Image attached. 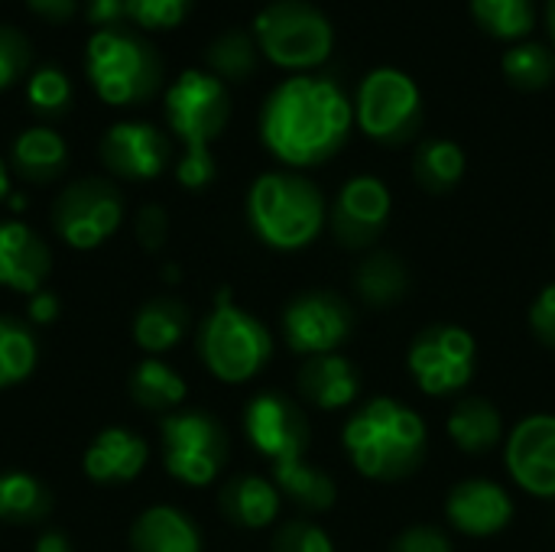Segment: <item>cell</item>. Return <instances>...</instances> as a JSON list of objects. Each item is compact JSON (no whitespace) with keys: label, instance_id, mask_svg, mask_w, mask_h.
I'll return each mask as SVG.
<instances>
[{"label":"cell","instance_id":"16","mask_svg":"<svg viewBox=\"0 0 555 552\" xmlns=\"http://www.w3.org/2000/svg\"><path fill=\"white\" fill-rule=\"evenodd\" d=\"M507 468L527 495L543 498V501L555 498L553 413H533L514 426V433L507 439Z\"/></svg>","mask_w":555,"mask_h":552},{"label":"cell","instance_id":"48","mask_svg":"<svg viewBox=\"0 0 555 552\" xmlns=\"http://www.w3.org/2000/svg\"><path fill=\"white\" fill-rule=\"evenodd\" d=\"M10 195V169H7V163L0 159V202Z\"/></svg>","mask_w":555,"mask_h":552},{"label":"cell","instance_id":"46","mask_svg":"<svg viewBox=\"0 0 555 552\" xmlns=\"http://www.w3.org/2000/svg\"><path fill=\"white\" fill-rule=\"evenodd\" d=\"M36 552H72V543L65 540V534H59V530H46V534L36 540Z\"/></svg>","mask_w":555,"mask_h":552},{"label":"cell","instance_id":"33","mask_svg":"<svg viewBox=\"0 0 555 552\" xmlns=\"http://www.w3.org/2000/svg\"><path fill=\"white\" fill-rule=\"evenodd\" d=\"M501 72L517 91H543L555 81V49L537 39H524L504 49Z\"/></svg>","mask_w":555,"mask_h":552},{"label":"cell","instance_id":"1","mask_svg":"<svg viewBox=\"0 0 555 552\" xmlns=\"http://www.w3.org/2000/svg\"><path fill=\"white\" fill-rule=\"evenodd\" d=\"M354 104L332 75H289L260 107V140L289 169L328 163L351 137Z\"/></svg>","mask_w":555,"mask_h":552},{"label":"cell","instance_id":"14","mask_svg":"<svg viewBox=\"0 0 555 552\" xmlns=\"http://www.w3.org/2000/svg\"><path fill=\"white\" fill-rule=\"evenodd\" d=\"M98 153H101V163L111 176L127 179V182H150L169 166L172 143L153 124L120 120V124L107 127Z\"/></svg>","mask_w":555,"mask_h":552},{"label":"cell","instance_id":"36","mask_svg":"<svg viewBox=\"0 0 555 552\" xmlns=\"http://www.w3.org/2000/svg\"><path fill=\"white\" fill-rule=\"evenodd\" d=\"M195 0H127V20L140 29L166 33L185 23Z\"/></svg>","mask_w":555,"mask_h":552},{"label":"cell","instance_id":"30","mask_svg":"<svg viewBox=\"0 0 555 552\" xmlns=\"http://www.w3.org/2000/svg\"><path fill=\"white\" fill-rule=\"evenodd\" d=\"M52 511L49 488L26 475V472H3L0 475V521L13 527H29L46 521Z\"/></svg>","mask_w":555,"mask_h":552},{"label":"cell","instance_id":"47","mask_svg":"<svg viewBox=\"0 0 555 552\" xmlns=\"http://www.w3.org/2000/svg\"><path fill=\"white\" fill-rule=\"evenodd\" d=\"M543 23H546V33H550V42H553L555 49V0H546V7H543Z\"/></svg>","mask_w":555,"mask_h":552},{"label":"cell","instance_id":"20","mask_svg":"<svg viewBox=\"0 0 555 552\" xmlns=\"http://www.w3.org/2000/svg\"><path fill=\"white\" fill-rule=\"evenodd\" d=\"M299 394L312 403V407H319V410H328V413H335V410H345L348 403H354L358 400V394H361V374H358V368L348 361V358H341V355H315V358H309L302 368H299Z\"/></svg>","mask_w":555,"mask_h":552},{"label":"cell","instance_id":"4","mask_svg":"<svg viewBox=\"0 0 555 552\" xmlns=\"http://www.w3.org/2000/svg\"><path fill=\"white\" fill-rule=\"evenodd\" d=\"M85 75L104 104L130 107L159 91L163 55L146 36L127 26L94 29L85 46Z\"/></svg>","mask_w":555,"mask_h":552},{"label":"cell","instance_id":"41","mask_svg":"<svg viewBox=\"0 0 555 552\" xmlns=\"http://www.w3.org/2000/svg\"><path fill=\"white\" fill-rule=\"evenodd\" d=\"M133 231H137L140 247H146V251H159V247H163V241H166V231H169L166 211H163L159 205H143V208H140V215H137Z\"/></svg>","mask_w":555,"mask_h":552},{"label":"cell","instance_id":"21","mask_svg":"<svg viewBox=\"0 0 555 552\" xmlns=\"http://www.w3.org/2000/svg\"><path fill=\"white\" fill-rule=\"evenodd\" d=\"M133 552H202V534L195 521L176 508H150L130 527Z\"/></svg>","mask_w":555,"mask_h":552},{"label":"cell","instance_id":"29","mask_svg":"<svg viewBox=\"0 0 555 552\" xmlns=\"http://www.w3.org/2000/svg\"><path fill=\"white\" fill-rule=\"evenodd\" d=\"M413 176L416 182L433 192V195H446L452 192L462 176H465V150L455 140L446 137H429L416 146L413 156Z\"/></svg>","mask_w":555,"mask_h":552},{"label":"cell","instance_id":"32","mask_svg":"<svg viewBox=\"0 0 555 552\" xmlns=\"http://www.w3.org/2000/svg\"><path fill=\"white\" fill-rule=\"evenodd\" d=\"M127 390H130V400L137 407L156 410V413H166L185 400V381L159 358L140 361L127 381Z\"/></svg>","mask_w":555,"mask_h":552},{"label":"cell","instance_id":"31","mask_svg":"<svg viewBox=\"0 0 555 552\" xmlns=\"http://www.w3.org/2000/svg\"><path fill=\"white\" fill-rule=\"evenodd\" d=\"M205 72H211L215 78L228 81H247L257 65H260V49L254 33L247 29H224L218 33L208 49H205Z\"/></svg>","mask_w":555,"mask_h":552},{"label":"cell","instance_id":"27","mask_svg":"<svg viewBox=\"0 0 555 552\" xmlns=\"http://www.w3.org/2000/svg\"><path fill=\"white\" fill-rule=\"evenodd\" d=\"M189 329V309L176 299H150L133 319V342L146 355H163L182 342Z\"/></svg>","mask_w":555,"mask_h":552},{"label":"cell","instance_id":"40","mask_svg":"<svg viewBox=\"0 0 555 552\" xmlns=\"http://www.w3.org/2000/svg\"><path fill=\"white\" fill-rule=\"evenodd\" d=\"M390 552H452V543L436 527H410L393 540Z\"/></svg>","mask_w":555,"mask_h":552},{"label":"cell","instance_id":"23","mask_svg":"<svg viewBox=\"0 0 555 552\" xmlns=\"http://www.w3.org/2000/svg\"><path fill=\"white\" fill-rule=\"evenodd\" d=\"M13 172L29 185L55 182L68 166V146L52 127H26L10 150Z\"/></svg>","mask_w":555,"mask_h":552},{"label":"cell","instance_id":"43","mask_svg":"<svg viewBox=\"0 0 555 552\" xmlns=\"http://www.w3.org/2000/svg\"><path fill=\"white\" fill-rule=\"evenodd\" d=\"M85 16L94 29H114L127 20V0H85Z\"/></svg>","mask_w":555,"mask_h":552},{"label":"cell","instance_id":"10","mask_svg":"<svg viewBox=\"0 0 555 552\" xmlns=\"http://www.w3.org/2000/svg\"><path fill=\"white\" fill-rule=\"evenodd\" d=\"M124 224V195L111 179H78L65 185L52 205L55 234L75 251H94Z\"/></svg>","mask_w":555,"mask_h":552},{"label":"cell","instance_id":"26","mask_svg":"<svg viewBox=\"0 0 555 552\" xmlns=\"http://www.w3.org/2000/svg\"><path fill=\"white\" fill-rule=\"evenodd\" d=\"M354 290L358 296L374 306V309H387L393 303H400L410 290V273L403 267L400 257H393L390 251H374L371 257H364L354 270Z\"/></svg>","mask_w":555,"mask_h":552},{"label":"cell","instance_id":"28","mask_svg":"<svg viewBox=\"0 0 555 552\" xmlns=\"http://www.w3.org/2000/svg\"><path fill=\"white\" fill-rule=\"evenodd\" d=\"M475 26L498 42H524L537 29V0H468Z\"/></svg>","mask_w":555,"mask_h":552},{"label":"cell","instance_id":"25","mask_svg":"<svg viewBox=\"0 0 555 552\" xmlns=\"http://www.w3.org/2000/svg\"><path fill=\"white\" fill-rule=\"evenodd\" d=\"M273 485L280 488V495H286L302 511H328L338 498L335 482L322 468H315L306 455L276 462L273 465Z\"/></svg>","mask_w":555,"mask_h":552},{"label":"cell","instance_id":"34","mask_svg":"<svg viewBox=\"0 0 555 552\" xmlns=\"http://www.w3.org/2000/svg\"><path fill=\"white\" fill-rule=\"evenodd\" d=\"M36 361L39 348L33 332L16 319L0 316V390L23 384L36 371Z\"/></svg>","mask_w":555,"mask_h":552},{"label":"cell","instance_id":"19","mask_svg":"<svg viewBox=\"0 0 555 552\" xmlns=\"http://www.w3.org/2000/svg\"><path fill=\"white\" fill-rule=\"evenodd\" d=\"M146 462H150V446L124 426L101 429L81 459L85 475L94 485H127V482L140 478Z\"/></svg>","mask_w":555,"mask_h":552},{"label":"cell","instance_id":"15","mask_svg":"<svg viewBox=\"0 0 555 552\" xmlns=\"http://www.w3.org/2000/svg\"><path fill=\"white\" fill-rule=\"evenodd\" d=\"M244 433L250 446L273 465L306 455V446H309V423L302 410L280 394H257L247 403Z\"/></svg>","mask_w":555,"mask_h":552},{"label":"cell","instance_id":"44","mask_svg":"<svg viewBox=\"0 0 555 552\" xmlns=\"http://www.w3.org/2000/svg\"><path fill=\"white\" fill-rule=\"evenodd\" d=\"M26 7L46 23H68L75 16L78 0H26Z\"/></svg>","mask_w":555,"mask_h":552},{"label":"cell","instance_id":"42","mask_svg":"<svg viewBox=\"0 0 555 552\" xmlns=\"http://www.w3.org/2000/svg\"><path fill=\"white\" fill-rule=\"evenodd\" d=\"M215 172H218L215 156H182V159L176 163V179H179L185 189H192V192L211 185Z\"/></svg>","mask_w":555,"mask_h":552},{"label":"cell","instance_id":"39","mask_svg":"<svg viewBox=\"0 0 555 552\" xmlns=\"http://www.w3.org/2000/svg\"><path fill=\"white\" fill-rule=\"evenodd\" d=\"M530 329H533V335L546 348H555V283L543 286L540 296L533 299V306H530Z\"/></svg>","mask_w":555,"mask_h":552},{"label":"cell","instance_id":"17","mask_svg":"<svg viewBox=\"0 0 555 552\" xmlns=\"http://www.w3.org/2000/svg\"><path fill=\"white\" fill-rule=\"evenodd\" d=\"M446 517L465 537H494L511 527L514 501L501 485L485 478H468L449 491Z\"/></svg>","mask_w":555,"mask_h":552},{"label":"cell","instance_id":"18","mask_svg":"<svg viewBox=\"0 0 555 552\" xmlns=\"http://www.w3.org/2000/svg\"><path fill=\"white\" fill-rule=\"evenodd\" d=\"M52 273L49 244L23 221H0V286L33 296Z\"/></svg>","mask_w":555,"mask_h":552},{"label":"cell","instance_id":"35","mask_svg":"<svg viewBox=\"0 0 555 552\" xmlns=\"http://www.w3.org/2000/svg\"><path fill=\"white\" fill-rule=\"evenodd\" d=\"M26 101L39 117H59L72 107V81L59 65H39L26 78Z\"/></svg>","mask_w":555,"mask_h":552},{"label":"cell","instance_id":"3","mask_svg":"<svg viewBox=\"0 0 555 552\" xmlns=\"http://www.w3.org/2000/svg\"><path fill=\"white\" fill-rule=\"evenodd\" d=\"M328 218L322 189L289 169L263 172L247 192V221L250 231L273 251H302L309 247Z\"/></svg>","mask_w":555,"mask_h":552},{"label":"cell","instance_id":"6","mask_svg":"<svg viewBox=\"0 0 555 552\" xmlns=\"http://www.w3.org/2000/svg\"><path fill=\"white\" fill-rule=\"evenodd\" d=\"M198 355L205 368L224 381V384H244L257 377L267 361L273 358V338L267 325L234 306L231 293L224 290L211 309V316L202 322L198 332Z\"/></svg>","mask_w":555,"mask_h":552},{"label":"cell","instance_id":"11","mask_svg":"<svg viewBox=\"0 0 555 552\" xmlns=\"http://www.w3.org/2000/svg\"><path fill=\"white\" fill-rule=\"evenodd\" d=\"M478 348L462 325H429L423 329L406 355L416 387L429 397H449L472 384Z\"/></svg>","mask_w":555,"mask_h":552},{"label":"cell","instance_id":"7","mask_svg":"<svg viewBox=\"0 0 555 552\" xmlns=\"http://www.w3.org/2000/svg\"><path fill=\"white\" fill-rule=\"evenodd\" d=\"M354 124L364 137H371L380 146H400L410 143L423 127V94L420 85L393 65L371 68L354 98Z\"/></svg>","mask_w":555,"mask_h":552},{"label":"cell","instance_id":"8","mask_svg":"<svg viewBox=\"0 0 555 552\" xmlns=\"http://www.w3.org/2000/svg\"><path fill=\"white\" fill-rule=\"evenodd\" d=\"M166 120L182 140V156H211V143L224 133L231 120V94L221 78L205 68L182 72L166 88Z\"/></svg>","mask_w":555,"mask_h":552},{"label":"cell","instance_id":"37","mask_svg":"<svg viewBox=\"0 0 555 552\" xmlns=\"http://www.w3.org/2000/svg\"><path fill=\"white\" fill-rule=\"evenodd\" d=\"M29 59H33L29 39L13 26H0V91L13 88L26 75Z\"/></svg>","mask_w":555,"mask_h":552},{"label":"cell","instance_id":"24","mask_svg":"<svg viewBox=\"0 0 555 552\" xmlns=\"http://www.w3.org/2000/svg\"><path fill=\"white\" fill-rule=\"evenodd\" d=\"M446 429L465 455H488L494 446H501L504 420L494 403H488L481 397H468V400L455 403Z\"/></svg>","mask_w":555,"mask_h":552},{"label":"cell","instance_id":"45","mask_svg":"<svg viewBox=\"0 0 555 552\" xmlns=\"http://www.w3.org/2000/svg\"><path fill=\"white\" fill-rule=\"evenodd\" d=\"M29 319L36 322V325H49V322H55L59 319V299L49 293V290H39V293H33L29 296Z\"/></svg>","mask_w":555,"mask_h":552},{"label":"cell","instance_id":"2","mask_svg":"<svg viewBox=\"0 0 555 552\" xmlns=\"http://www.w3.org/2000/svg\"><path fill=\"white\" fill-rule=\"evenodd\" d=\"M341 442L351 465L374 482L410 478L429 452V433L423 416L393 397L367 400L345 423Z\"/></svg>","mask_w":555,"mask_h":552},{"label":"cell","instance_id":"9","mask_svg":"<svg viewBox=\"0 0 555 552\" xmlns=\"http://www.w3.org/2000/svg\"><path fill=\"white\" fill-rule=\"evenodd\" d=\"M159 442L166 472L189 488L211 485L228 465V436L208 413H169L159 423Z\"/></svg>","mask_w":555,"mask_h":552},{"label":"cell","instance_id":"22","mask_svg":"<svg viewBox=\"0 0 555 552\" xmlns=\"http://www.w3.org/2000/svg\"><path fill=\"white\" fill-rule=\"evenodd\" d=\"M221 514L241 530H263L280 514V488L260 475H237L221 488Z\"/></svg>","mask_w":555,"mask_h":552},{"label":"cell","instance_id":"13","mask_svg":"<svg viewBox=\"0 0 555 552\" xmlns=\"http://www.w3.org/2000/svg\"><path fill=\"white\" fill-rule=\"evenodd\" d=\"M390 189L377 176H354L338 189L332 205V234L348 251H367L390 221Z\"/></svg>","mask_w":555,"mask_h":552},{"label":"cell","instance_id":"38","mask_svg":"<svg viewBox=\"0 0 555 552\" xmlns=\"http://www.w3.org/2000/svg\"><path fill=\"white\" fill-rule=\"evenodd\" d=\"M273 552H335V547L322 527H315L309 521H289L276 530Z\"/></svg>","mask_w":555,"mask_h":552},{"label":"cell","instance_id":"12","mask_svg":"<svg viewBox=\"0 0 555 552\" xmlns=\"http://www.w3.org/2000/svg\"><path fill=\"white\" fill-rule=\"evenodd\" d=\"M351 325H354L351 306L325 290L302 293L283 309V338L289 351L306 358L332 355L338 345H345Z\"/></svg>","mask_w":555,"mask_h":552},{"label":"cell","instance_id":"5","mask_svg":"<svg viewBox=\"0 0 555 552\" xmlns=\"http://www.w3.org/2000/svg\"><path fill=\"white\" fill-rule=\"evenodd\" d=\"M250 33L260 55L293 75L322 68L335 52V26L328 13L309 0H270Z\"/></svg>","mask_w":555,"mask_h":552}]
</instances>
